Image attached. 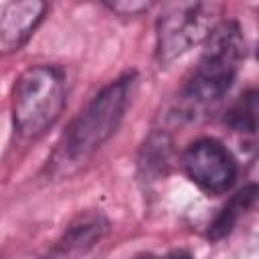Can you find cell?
Instances as JSON below:
<instances>
[{
  "mask_svg": "<svg viewBox=\"0 0 259 259\" xmlns=\"http://www.w3.org/2000/svg\"><path fill=\"white\" fill-rule=\"evenodd\" d=\"M134 77L125 75L105 85L69 123L57 142L47 170L55 178L77 172L119 127L132 97Z\"/></svg>",
  "mask_w": 259,
  "mask_h": 259,
  "instance_id": "6da1fadb",
  "label": "cell"
},
{
  "mask_svg": "<svg viewBox=\"0 0 259 259\" xmlns=\"http://www.w3.org/2000/svg\"><path fill=\"white\" fill-rule=\"evenodd\" d=\"M245 36L235 20H219L204 40V51L192 77L186 83L184 97L194 105L219 101L233 85L245 59Z\"/></svg>",
  "mask_w": 259,
  "mask_h": 259,
  "instance_id": "7a4b0ae2",
  "label": "cell"
},
{
  "mask_svg": "<svg viewBox=\"0 0 259 259\" xmlns=\"http://www.w3.org/2000/svg\"><path fill=\"white\" fill-rule=\"evenodd\" d=\"M65 73L55 65H34L12 87V123L26 140H36L55 125L65 107Z\"/></svg>",
  "mask_w": 259,
  "mask_h": 259,
  "instance_id": "3957f363",
  "label": "cell"
},
{
  "mask_svg": "<svg viewBox=\"0 0 259 259\" xmlns=\"http://www.w3.org/2000/svg\"><path fill=\"white\" fill-rule=\"evenodd\" d=\"M221 4L217 2H178L170 4L156 22V57L170 63L204 42L217 26Z\"/></svg>",
  "mask_w": 259,
  "mask_h": 259,
  "instance_id": "277c9868",
  "label": "cell"
},
{
  "mask_svg": "<svg viewBox=\"0 0 259 259\" xmlns=\"http://www.w3.org/2000/svg\"><path fill=\"white\" fill-rule=\"evenodd\" d=\"M186 176L206 194L227 192L239 174L235 156L214 138H198L182 152Z\"/></svg>",
  "mask_w": 259,
  "mask_h": 259,
  "instance_id": "5b68a950",
  "label": "cell"
},
{
  "mask_svg": "<svg viewBox=\"0 0 259 259\" xmlns=\"http://www.w3.org/2000/svg\"><path fill=\"white\" fill-rule=\"evenodd\" d=\"M47 12L45 2H8L0 14V55L22 49Z\"/></svg>",
  "mask_w": 259,
  "mask_h": 259,
  "instance_id": "8992f818",
  "label": "cell"
},
{
  "mask_svg": "<svg viewBox=\"0 0 259 259\" xmlns=\"http://www.w3.org/2000/svg\"><path fill=\"white\" fill-rule=\"evenodd\" d=\"M109 231V221L101 212H85L77 217L63 237L55 245V253L59 257H69V255H79L95 247L105 233Z\"/></svg>",
  "mask_w": 259,
  "mask_h": 259,
  "instance_id": "52a82bcc",
  "label": "cell"
},
{
  "mask_svg": "<svg viewBox=\"0 0 259 259\" xmlns=\"http://www.w3.org/2000/svg\"><path fill=\"white\" fill-rule=\"evenodd\" d=\"M170 154H172V140L164 132L150 134L142 146L140 160H138L142 178L148 182L162 178L170 166Z\"/></svg>",
  "mask_w": 259,
  "mask_h": 259,
  "instance_id": "ba28073f",
  "label": "cell"
},
{
  "mask_svg": "<svg viewBox=\"0 0 259 259\" xmlns=\"http://www.w3.org/2000/svg\"><path fill=\"white\" fill-rule=\"evenodd\" d=\"M257 200V186L255 184H249L245 186L243 190H239L223 208L221 212L217 214V219L210 223V229H208V237L212 241H219L223 237H227L233 227L237 225V221L241 219V214L245 210H249Z\"/></svg>",
  "mask_w": 259,
  "mask_h": 259,
  "instance_id": "9c48e42d",
  "label": "cell"
},
{
  "mask_svg": "<svg viewBox=\"0 0 259 259\" xmlns=\"http://www.w3.org/2000/svg\"><path fill=\"white\" fill-rule=\"evenodd\" d=\"M225 123L239 134H249L253 136L257 130V91L249 89L243 93L227 111Z\"/></svg>",
  "mask_w": 259,
  "mask_h": 259,
  "instance_id": "30bf717a",
  "label": "cell"
},
{
  "mask_svg": "<svg viewBox=\"0 0 259 259\" xmlns=\"http://www.w3.org/2000/svg\"><path fill=\"white\" fill-rule=\"evenodd\" d=\"M105 6L121 16H136L140 12H146L150 8V2H107Z\"/></svg>",
  "mask_w": 259,
  "mask_h": 259,
  "instance_id": "8fae6325",
  "label": "cell"
},
{
  "mask_svg": "<svg viewBox=\"0 0 259 259\" xmlns=\"http://www.w3.org/2000/svg\"><path fill=\"white\" fill-rule=\"evenodd\" d=\"M162 259H194V257L184 249H176V251H170L168 255H164Z\"/></svg>",
  "mask_w": 259,
  "mask_h": 259,
  "instance_id": "7c38bea8",
  "label": "cell"
},
{
  "mask_svg": "<svg viewBox=\"0 0 259 259\" xmlns=\"http://www.w3.org/2000/svg\"><path fill=\"white\" fill-rule=\"evenodd\" d=\"M136 259H158V257H154V255H140V257H136Z\"/></svg>",
  "mask_w": 259,
  "mask_h": 259,
  "instance_id": "4fadbf2b",
  "label": "cell"
}]
</instances>
